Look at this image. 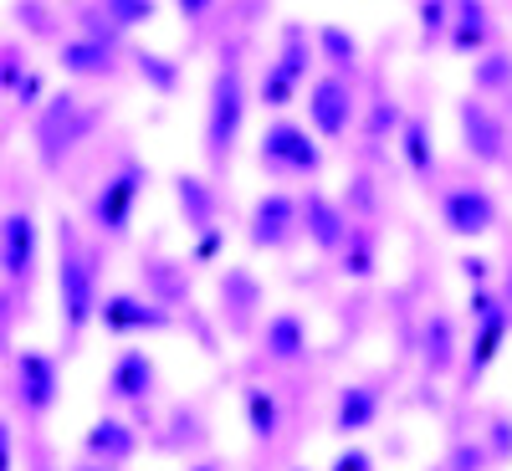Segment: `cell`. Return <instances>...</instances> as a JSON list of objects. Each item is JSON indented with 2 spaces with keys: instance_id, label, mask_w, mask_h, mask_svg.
Instances as JSON below:
<instances>
[{
  "instance_id": "6da1fadb",
  "label": "cell",
  "mask_w": 512,
  "mask_h": 471,
  "mask_svg": "<svg viewBox=\"0 0 512 471\" xmlns=\"http://www.w3.org/2000/svg\"><path fill=\"white\" fill-rule=\"evenodd\" d=\"M98 108L93 103H82V98H72V93H62V98H52L47 108L36 113V144H41V159L47 164H57L67 149H77L82 139L98 128Z\"/></svg>"
},
{
  "instance_id": "7a4b0ae2",
  "label": "cell",
  "mask_w": 512,
  "mask_h": 471,
  "mask_svg": "<svg viewBox=\"0 0 512 471\" xmlns=\"http://www.w3.org/2000/svg\"><path fill=\"white\" fill-rule=\"evenodd\" d=\"M241 118H246V88H241V72L226 62L210 82V113H205V149L210 159H226L236 134H241Z\"/></svg>"
},
{
  "instance_id": "3957f363",
  "label": "cell",
  "mask_w": 512,
  "mask_h": 471,
  "mask_svg": "<svg viewBox=\"0 0 512 471\" xmlns=\"http://www.w3.org/2000/svg\"><path fill=\"white\" fill-rule=\"evenodd\" d=\"M318 144L308 139V128L297 123H272L262 134V164L267 169H287V175H313L318 169Z\"/></svg>"
},
{
  "instance_id": "277c9868",
  "label": "cell",
  "mask_w": 512,
  "mask_h": 471,
  "mask_svg": "<svg viewBox=\"0 0 512 471\" xmlns=\"http://www.w3.org/2000/svg\"><path fill=\"white\" fill-rule=\"evenodd\" d=\"M308 118L318 134L338 139V134H349V123H354V93H349V82L344 77H318L313 88H308Z\"/></svg>"
},
{
  "instance_id": "5b68a950",
  "label": "cell",
  "mask_w": 512,
  "mask_h": 471,
  "mask_svg": "<svg viewBox=\"0 0 512 471\" xmlns=\"http://www.w3.org/2000/svg\"><path fill=\"white\" fill-rule=\"evenodd\" d=\"M441 210H446V226H451V231H461V236H482V231H492V221H497L492 195H487V190H477V185L451 190V195L441 200Z\"/></svg>"
},
{
  "instance_id": "8992f818",
  "label": "cell",
  "mask_w": 512,
  "mask_h": 471,
  "mask_svg": "<svg viewBox=\"0 0 512 471\" xmlns=\"http://www.w3.org/2000/svg\"><path fill=\"white\" fill-rule=\"evenodd\" d=\"M461 139H466V149H472L482 164L502 159V123L492 118L487 103H472V98L461 103Z\"/></svg>"
},
{
  "instance_id": "52a82bcc",
  "label": "cell",
  "mask_w": 512,
  "mask_h": 471,
  "mask_svg": "<svg viewBox=\"0 0 512 471\" xmlns=\"http://www.w3.org/2000/svg\"><path fill=\"white\" fill-rule=\"evenodd\" d=\"M62 303H67L72 323H82L88 308H93V267L72 241H67V256H62Z\"/></svg>"
},
{
  "instance_id": "ba28073f",
  "label": "cell",
  "mask_w": 512,
  "mask_h": 471,
  "mask_svg": "<svg viewBox=\"0 0 512 471\" xmlns=\"http://www.w3.org/2000/svg\"><path fill=\"white\" fill-rule=\"evenodd\" d=\"M139 190H144L139 169H123L118 180H108L103 195H98V221H103L108 231H123V226H128V210H134V200H139Z\"/></svg>"
},
{
  "instance_id": "9c48e42d",
  "label": "cell",
  "mask_w": 512,
  "mask_h": 471,
  "mask_svg": "<svg viewBox=\"0 0 512 471\" xmlns=\"http://www.w3.org/2000/svg\"><path fill=\"white\" fill-rule=\"evenodd\" d=\"M0 262H6L11 277L31 272V262H36V226H31V216H6V226H0Z\"/></svg>"
},
{
  "instance_id": "30bf717a",
  "label": "cell",
  "mask_w": 512,
  "mask_h": 471,
  "mask_svg": "<svg viewBox=\"0 0 512 471\" xmlns=\"http://www.w3.org/2000/svg\"><path fill=\"white\" fill-rule=\"evenodd\" d=\"M482 41H487V6H482V0H456L451 47H456V52H477Z\"/></svg>"
},
{
  "instance_id": "8fae6325",
  "label": "cell",
  "mask_w": 512,
  "mask_h": 471,
  "mask_svg": "<svg viewBox=\"0 0 512 471\" xmlns=\"http://www.w3.org/2000/svg\"><path fill=\"white\" fill-rule=\"evenodd\" d=\"M292 221H297V205L287 195H267L262 205H256V241H277Z\"/></svg>"
},
{
  "instance_id": "7c38bea8",
  "label": "cell",
  "mask_w": 512,
  "mask_h": 471,
  "mask_svg": "<svg viewBox=\"0 0 512 471\" xmlns=\"http://www.w3.org/2000/svg\"><path fill=\"white\" fill-rule=\"evenodd\" d=\"M62 67L77 77H103L108 72V47L103 41H67L62 47Z\"/></svg>"
},
{
  "instance_id": "4fadbf2b",
  "label": "cell",
  "mask_w": 512,
  "mask_h": 471,
  "mask_svg": "<svg viewBox=\"0 0 512 471\" xmlns=\"http://www.w3.org/2000/svg\"><path fill=\"white\" fill-rule=\"evenodd\" d=\"M308 231H313V241H323V246H338L344 241V216H338V205H328L323 195H308Z\"/></svg>"
},
{
  "instance_id": "5bb4252c",
  "label": "cell",
  "mask_w": 512,
  "mask_h": 471,
  "mask_svg": "<svg viewBox=\"0 0 512 471\" xmlns=\"http://www.w3.org/2000/svg\"><path fill=\"white\" fill-rule=\"evenodd\" d=\"M400 144H405V159H410L415 175H431V164H436V154H431V128H425L420 118H410V123L400 128Z\"/></svg>"
},
{
  "instance_id": "9a60e30c",
  "label": "cell",
  "mask_w": 512,
  "mask_h": 471,
  "mask_svg": "<svg viewBox=\"0 0 512 471\" xmlns=\"http://www.w3.org/2000/svg\"><path fill=\"white\" fill-rule=\"evenodd\" d=\"M98 6H103V16L123 31V26H149L154 11H159V0H98Z\"/></svg>"
},
{
  "instance_id": "2e32d148",
  "label": "cell",
  "mask_w": 512,
  "mask_h": 471,
  "mask_svg": "<svg viewBox=\"0 0 512 471\" xmlns=\"http://www.w3.org/2000/svg\"><path fill=\"white\" fill-rule=\"evenodd\" d=\"M318 47H323V52H328V62H338V67H349V62L359 57V41H354L349 31H338V26H323Z\"/></svg>"
},
{
  "instance_id": "e0dca14e",
  "label": "cell",
  "mask_w": 512,
  "mask_h": 471,
  "mask_svg": "<svg viewBox=\"0 0 512 471\" xmlns=\"http://www.w3.org/2000/svg\"><path fill=\"white\" fill-rule=\"evenodd\" d=\"M292 93H297V77H287V72L272 62L267 77H262V103H267V108H282V103H292Z\"/></svg>"
},
{
  "instance_id": "ac0fdd59",
  "label": "cell",
  "mask_w": 512,
  "mask_h": 471,
  "mask_svg": "<svg viewBox=\"0 0 512 471\" xmlns=\"http://www.w3.org/2000/svg\"><path fill=\"white\" fill-rule=\"evenodd\" d=\"M21 374H26V395H31V405H47V400H52V369L41 364V359H21Z\"/></svg>"
},
{
  "instance_id": "d6986e66",
  "label": "cell",
  "mask_w": 512,
  "mask_h": 471,
  "mask_svg": "<svg viewBox=\"0 0 512 471\" xmlns=\"http://www.w3.org/2000/svg\"><path fill=\"white\" fill-rule=\"evenodd\" d=\"M144 384H149V364H144L139 354H128V359L118 364V390H123V395H139Z\"/></svg>"
},
{
  "instance_id": "ffe728a7",
  "label": "cell",
  "mask_w": 512,
  "mask_h": 471,
  "mask_svg": "<svg viewBox=\"0 0 512 471\" xmlns=\"http://www.w3.org/2000/svg\"><path fill=\"white\" fill-rule=\"evenodd\" d=\"M103 318H108L113 328H139V323H154L149 313H139V303H128V297H118V303H108V308H103Z\"/></svg>"
},
{
  "instance_id": "44dd1931",
  "label": "cell",
  "mask_w": 512,
  "mask_h": 471,
  "mask_svg": "<svg viewBox=\"0 0 512 471\" xmlns=\"http://www.w3.org/2000/svg\"><path fill=\"white\" fill-rule=\"evenodd\" d=\"M374 415V400L364 395V390H354L349 400H344V410H338V420H344V431H359V425Z\"/></svg>"
},
{
  "instance_id": "7402d4cb",
  "label": "cell",
  "mask_w": 512,
  "mask_h": 471,
  "mask_svg": "<svg viewBox=\"0 0 512 471\" xmlns=\"http://www.w3.org/2000/svg\"><path fill=\"white\" fill-rule=\"evenodd\" d=\"M139 72L154 82L159 93H169V88H175V67H169L164 57H154V52H144V57H139Z\"/></svg>"
},
{
  "instance_id": "603a6c76",
  "label": "cell",
  "mask_w": 512,
  "mask_h": 471,
  "mask_svg": "<svg viewBox=\"0 0 512 471\" xmlns=\"http://www.w3.org/2000/svg\"><path fill=\"white\" fill-rule=\"evenodd\" d=\"M420 26H425V36H441L451 26V6H446V0H425V6H420Z\"/></svg>"
},
{
  "instance_id": "cb8c5ba5",
  "label": "cell",
  "mask_w": 512,
  "mask_h": 471,
  "mask_svg": "<svg viewBox=\"0 0 512 471\" xmlns=\"http://www.w3.org/2000/svg\"><path fill=\"white\" fill-rule=\"evenodd\" d=\"M507 72H512V57H487L477 67V82H482V88H497V82H507Z\"/></svg>"
},
{
  "instance_id": "d4e9b609",
  "label": "cell",
  "mask_w": 512,
  "mask_h": 471,
  "mask_svg": "<svg viewBox=\"0 0 512 471\" xmlns=\"http://www.w3.org/2000/svg\"><path fill=\"white\" fill-rule=\"evenodd\" d=\"M93 446H98V451H128V436H118V425H98Z\"/></svg>"
},
{
  "instance_id": "484cf974",
  "label": "cell",
  "mask_w": 512,
  "mask_h": 471,
  "mask_svg": "<svg viewBox=\"0 0 512 471\" xmlns=\"http://www.w3.org/2000/svg\"><path fill=\"white\" fill-rule=\"evenodd\" d=\"M251 420H256V436H272V405L262 395H251Z\"/></svg>"
},
{
  "instance_id": "4316f807",
  "label": "cell",
  "mask_w": 512,
  "mask_h": 471,
  "mask_svg": "<svg viewBox=\"0 0 512 471\" xmlns=\"http://www.w3.org/2000/svg\"><path fill=\"white\" fill-rule=\"evenodd\" d=\"M272 344H277V354H297V328L292 323H277L272 328Z\"/></svg>"
},
{
  "instance_id": "83f0119b",
  "label": "cell",
  "mask_w": 512,
  "mask_h": 471,
  "mask_svg": "<svg viewBox=\"0 0 512 471\" xmlns=\"http://www.w3.org/2000/svg\"><path fill=\"white\" fill-rule=\"evenodd\" d=\"M175 6H180L185 16H205V11H210V0H175Z\"/></svg>"
},
{
  "instance_id": "f1b7e54d",
  "label": "cell",
  "mask_w": 512,
  "mask_h": 471,
  "mask_svg": "<svg viewBox=\"0 0 512 471\" xmlns=\"http://www.w3.org/2000/svg\"><path fill=\"white\" fill-rule=\"evenodd\" d=\"M364 466H369V461H364V456H344V461H338V466H333V471H364Z\"/></svg>"
}]
</instances>
